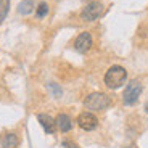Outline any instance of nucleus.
<instances>
[{
  "instance_id": "6",
  "label": "nucleus",
  "mask_w": 148,
  "mask_h": 148,
  "mask_svg": "<svg viewBox=\"0 0 148 148\" xmlns=\"http://www.w3.org/2000/svg\"><path fill=\"white\" fill-rule=\"evenodd\" d=\"M92 45H93V39H92V36H90V32H81L76 37V40H74V48H76L79 53L89 52L90 48H92Z\"/></svg>"
},
{
  "instance_id": "13",
  "label": "nucleus",
  "mask_w": 148,
  "mask_h": 148,
  "mask_svg": "<svg viewBox=\"0 0 148 148\" xmlns=\"http://www.w3.org/2000/svg\"><path fill=\"white\" fill-rule=\"evenodd\" d=\"M48 90L52 92V95L55 97V98H60L61 97V93H63V90H61V87H60L58 84H55V82H50V84H47Z\"/></svg>"
},
{
  "instance_id": "11",
  "label": "nucleus",
  "mask_w": 148,
  "mask_h": 148,
  "mask_svg": "<svg viewBox=\"0 0 148 148\" xmlns=\"http://www.w3.org/2000/svg\"><path fill=\"white\" fill-rule=\"evenodd\" d=\"M10 11V0H0V23L7 18Z\"/></svg>"
},
{
  "instance_id": "1",
  "label": "nucleus",
  "mask_w": 148,
  "mask_h": 148,
  "mask_svg": "<svg viewBox=\"0 0 148 148\" xmlns=\"http://www.w3.org/2000/svg\"><path fill=\"white\" fill-rule=\"evenodd\" d=\"M103 81H105V85H106L108 89H111V90L121 89L122 85L126 84V81H127L126 68L119 66V64H113V66L105 73Z\"/></svg>"
},
{
  "instance_id": "7",
  "label": "nucleus",
  "mask_w": 148,
  "mask_h": 148,
  "mask_svg": "<svg viewBox=\"0 0 148 148\" xmlns=\"http://www.w3.org/2000/svg\"><path fill=\"white\" fill-rule=\"evenodd\" d=\"M37 121H39V124L42 126V129L45 130V134H53L56 130V122L50 114L40 113V114H37Z\"/></svg>"
},
{
  "instance_id": "4",
  "label": "nucleus",
  "mask_w": 148,
  "mask_h": 148,
  "mask_svg": "<svg viewBox=\"0 0 148 148\" xmlns=\"http://www.w3.org/2000/svg\"><path fill=\"white\" fill-rule=\"evenodd\" d=\"M103 11H105V5L101 2H90L81 11V18L84 21H95V19H98L103 15Z\"/></svg>"
},
{
  "instance_id": "14",
  "label": "nucleus",
  "mask_w": 148,
  "mask_h": 148,
  "mask_svg": "<svg viewBox=\"0 0 148 148\" xmlns=\"http://www.w3.org/2000/svg\"><path fill=\"white\" fill-rule=\"evenodd\" d=\"M63 148H79V145H76L74 142H71V140H63Z\"/></svg>"
},
{
  "instance_id": "3",
  "label": "nucleus",
  "mask_w": 148,
  "mask_h": 148,
  "mask_svg": "<svg viewBox=\"0 0 148 148\" xmlns=\"http://www.w3.org/2000/svg\"><path fill=\"white\" fill-rule=\"evenodd\" d=\"M140 95H142V84L138 81H130L129 84H127V87L124 89L122 101H124V105H127V106H132V105H135L138 101Z\"/></svg>"
},
{
  "instance_id": "8",
  "label": "nucleus",
  "mask_w": 148,
  "mask_h": 148,
  "mask_svg": "<svg viewBox=\"0 0 148 148\" xmlns=\"http://www.w3.org/2000/svg\"><path fill=\"white\" fill-rule=\"evenodd\" d=\"M0 145H2V148H18L19 137L15 132H5L0 138Z\"/></svg>"
},
{
  "instance_id": "12",
  "label": "nucleus",
  "mask_w": 148,
  "mask_h": 148,
  "mask_svg": "<svg viewBox=\"0 0 148 148\" xmlns=\"http://www.w3.org/2000/svg\"><path fill=\"white\" fill-rule=\"evenodd\" d=\"M47 15H48V5L45 3V2H42V3H39V5H37L36 16H37L39 19H42V18H45Z\"/></svg>"
},
{
  "instance_id": "10",
  "label": "nucleus",
  "mask_w": 148,
  "mask_h": 148,
  "mask_svg": "<svg viewBox=\"0 0 148 148\" xmlns=\"http://www.w3.org/2000/svg\"><path fill=\"white\" fill-rule=\"evenodd\" d=\"M34 8H36V0H23L21 3L18 5V13L23 16H26V15L32 13Z\"/></svg>"
},
{
  "instance_id": "2",
  "label": "nucleus",
  "mask_w": 148,
  "mask_h": 148,
  "mask_svg": "<svg viewBox=\"0 0 148 148\" xmlns=\"http://www.w3.org/2000/svg\"><path fill=\"white\" fill-rule=\"evenodd\" d=\"M111 105L110 97L101 92H93L84 98V106L90 111H103Z\"/></svg>"
},
{
  "instance_id": "9",
  "label": "nucleus",
  "mask_w": 148,
  "mask_h": 148,
  "mask_svg": "<svg viewBox=\"0 0 148 148\" xmlns=\"http://www.w3.org/2000/svg\"><path fill=\"white\" fill-rule=\"evenodd\" d=\"M55 122H56V129H60L61 132H69L73 129V121H71L69 114H66V113H60L56 116Z\"/></svg>"
},
{
  "instance_id": "5",
  "label": "nucleus",
  "mask_w": 148,
  "mask_h": 148,
  "mask_svg": "<svg viewBox=\"0 0 148 148\" xmlns=\"http://www.w3.org/2000/svg\"><path fill=\"white\" fill-rule=\"evenodd\" d=\"M77 126L82 130H85V132L95 130L98 127V118L93 113H90V111H84V113H81L77 116Z\"/></svg>"
}]
</instances>
